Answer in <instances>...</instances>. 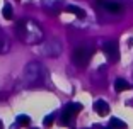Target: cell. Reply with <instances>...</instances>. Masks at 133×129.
<instances>
[{"label": "cell", "instance_id": "obj_1", "mask_svg": "<svg viewBox=\"0 0 133 129\" xmlns=\"http://www.w3.org/2000/svg\"><path fill=\"white\" fill-rule=\"evenodd\" d=\"M16 34L19 36L24 43H39L43 37V31L39 29V26L34 20H21L16 27Z\"/></svg>", "mask_w": 133, "mask_h": 129}, {"label": "cell", "instance_id": "obj_2", "mask_svg": "<svg viewBox=\"0 0 133 129\" xmlns=\"http://www.w3.org/2000/svg\"><path fill=\"white\" fill-rule=\"evenodd\" d=\"M22 80L28 87H36L44 80V70L39 63H29L24 70Z\"/></svg>", "mask_w": 133, "mask_h": 129}, {"label": "cell", "instance_id": "obj_3", "mask_svg": "<svg viewBox=\"0 0 133 129\" xmlns=\"http://www.w3.org/2000/svg\"><path fill=\"white\" fill-rule=\"evenodd\" d=\"M92 53H94V48L85 46V44H84V46L75 48L74 55H72V59H74V63L77 65V66H84V65H87V63H89Z\"/></svg>", "mask_w": 133, "mask_h": 129}, {"label": "cell", "instance_id": "obj_4", "mask_svg": "<svg viewBox=\"0 0 133 129\" xmlns=\"http://www.w3.org/2000/svg\"><path fill=\"white\" fill-rule=\"evenodd\" d=\"M82 110V105L80 104H66L63 107V112H62V124L63 126H70L72 124V119L77 112Z\"/></svg>", "mask_w": 133, "mask_h": 129}, {"label": "cell", "instance_id": "obj_5", "mask_svg": "<svg viewBox=\"0 0 133 129\" xmlns=\"http://www.w3.org/2000/svg\"><path fill=\"white\" fill-rule=\"evenodd\" d=\"M39 51L44 56H58L60 51H62V44H60V41L51 39V41H46L44 44H41V49Z\"/></svg>", "mask_w": 133, "mask_h": 129}, {"label": "cell", "instance_id": "obj_6", "mask_svg": "<svg viewBox=\"0 0 133 129\" xmlns=\"http://www.w3.org/2000/svg\"><path fill=\"white\" fill-rule=\"evenodd\" d=\"M102 51H104L106 56L109 58V61H118V59H119V49H118L116 41H108V43H104Z\"/></svg>", "mask_w": 133, "mask_h": 129}, {"label": "cell", "instance_id": "obj_7", "mask_svg": "<svg viewBox=\"0 0 133 129\" xmlns=\"http://www.w3.org/2000/svg\"><path fill=\"white\" fill-rule=\"evenodd\" d=\"M104 9L106 10H109L111 14H121L123 12V5L118 4V2H104Z\"/></svg>", "mask_w": 133, "mask_h": 129}, {"label": "cell", "instance_id": "obj_8", "mask_svg": "<svg viewBox=\"0 0 133 129\" xmlns=\"http://www.w3.org/2000/svg\"><path fill=\"white\" fill-rule=\"evenodd\" d=\"M94 110L99 114V116H106V114L109 112V105H108V102H104V100H96Z\"/></svg>", "mask_w": 133, "mask_h": 129}, {"label": "cell", "instance_id": "obj_9", "mask_svg": "<svg viewBox=\"0 0 133 129\" xmlns=\"http://www.w3.org/2000/svg\"><path fill=\"white\" fill-rule=\"evenodd\" d=\"M130 87H131V85H130L126 80H123V78H118L116 82H114V90H116V92H123V90H128Z\"/></svg>", "mask_w": 133, "mask_h": 129}, {"label": "cell", "instance_id": "obj_10", "mask_svg": "<svg viewBox=\"0 0 133 129\" xmlns=\"http://www.w3.org/2000/svg\"><path fill=\"white\" fill-rule=\"evenodd\" d=\"M66 12H70V14L80 17V19H84V17H85V12H84L80 7H77V5H68V7H66Z\"/></svg>", "mask_w": 133, "mask_h": 129}, {"label": "cell", "instance_id": "obj_11", "mask_svg": "<svg viewBox=\"0 0 133 129\" xmlns=\"http://www.w3.org/2000/svg\"><path fill=\"white\" fill-rule=\"evenodd\" d=\"M9 48H10V44H9V39L5 37V36H0V55L7 53Z\"/></svg>", "mask_w": 133, "mask_h": 129}, {"label": "cell", "instance_id": "obj_12", "mask_svg": "<svg viewBox=\"0 0 133 129\" xmlns=\"http://www.w3.org/2000/svg\"><path fill=\"white\" fill-rule=\"evenodd\" d=\"M16 124H19V126H29L31 124V119L28 117V116H24V114H21V116H17V119H16Z\"/></svg>", "mask_w": 133, "mask_h": 129}, {"label": "cell", "instance_id": "obj_13", "mask_svg": "<svg viewBox=\"0 0 133 129\" xmlns=\"http://www.w3.org/2000/svg\"><path fill=\"white\" fill-rule=\"evenodd\" d=\"M2 16H4L7 20L12 19V7H10V4H5L4 5V9H2Z\"/></svg>", "mask_w": 133, "mask_h": 129}, {"label": "cell", "instance_id": "obj_14", "mask_svg": "<svg viewBox=\"0 0 133 129\" xmlns=\"http://www.w3.org/2000/svg\"><path fill=\"white\" fill-rule=\"evenodd\" d=\"M109 126H111V127H113V126H114V127H126V124H125V122H123V121H119V119H116V117H113V119H111Z\"/></svg>", "mask_w": 133, "mask_h": 129}, {"label": "cell", "instance_id": "obj_15", "mask_svg": "<svg viewBox=\"0 0 133 129\" xmlns=\"http://www.w3.org/2000/svg\"><path fill=\"white\" fill-rule=\"evenodd\" d=\"M43 124H44V126H51V124H53V114H50L48 117H44Z\"/></svg>", "mask_w": 133, "mask_h": 129}, {"label": "cell", "instance_id": "obj_16", "mask_svg": "<svg viewBox=\"0 0 133 129\" xmlns=\"http://www.w3.org/2000/svg\"><path fill=\"white\" fill-rule=\"evenodd\" d=\"M0 126H2V124H0Z\"/></svg>", "mask_w": 133, "mask_h": 129}]
</instances>
